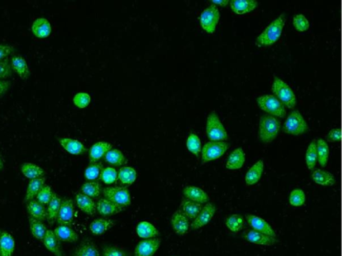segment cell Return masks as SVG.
<instances>
[{
    "instance_id": "1",
    "label": "cell",
    "mask_w": 342,
    "mask_h": 256,
    "mask_svg": "<svg viewBox=\"0 0 342 256\" xmlns=\"http://www.w3.org/2000/svg\"><path fill=\"white\" fill-rule=\"evenodd\" d=\"M286 22L285 14L280 16L267 26L264 31L256 38V44L259 46H268L280 39Z\"/></svg>"
},
{
    "instance_id": "2",
    "label": "cell",
    "mask_w": 342,
    "mask_h": 256,
    "mask_svg": "<svg viewBox=\"0 0 342 256\" xmlns=\"http://www.w3.org/2000/svg\"><path fill=\"white\" fill-rule=\"evenodd\" d=\"M281 129V122L273 115H262L260 120L259 137L265 144L271 143L277 137Z\"/></svg>"
},
{
    "instance_id": "3",
    "label": "cell",
    "mask_w": 342,
    "mask_h": 256,
    "mask_svg": "<svg viewBox=\"0 0 342 256\" xmlns=\"http://www.w3.org/2000/svg\"><path fill=\"white\" fill-rule=\"evenodd\" d=\"M271 89L273 96H275L285 106L290 109L294 108L297 104L296 96L292 89L284 80L277 77L274 78Z\"/></svg>"
},
{
    "instance_id": "4",
    "label": "cell",
    "mask_w": 342,
    "mask_h": 256,
    "mask_svg": "<svg viewBox=\"0 0 342 256\" xmlns=\"http://www.w3.org/2000/svg\"><path fill=\"white\" fill-rule=\"evenodd\" d=\"M261 109L276 118H284L286 115V109L282 102L271 94L259 96L256 100Z\"/></svg>"
},
{
    "instance_id": "5",
    "label": "cell",
    "mask_w": 342,
    "mask_h": 256,
    "mask_svg": "<svg viewBox=\"0 0 342 256\" xmlns=\"http://www.w3.org/2000/svg\"><path fill=\"white\" fill-rule=\"evenodd\" d=\"M206 133L210 141L225 142L228 139L227 130L216 111L208 115Z\"/></svg>"
},
{
    "instance_id": "6",
    "label": "cell",
    "mask_w": 342,
    "mask_h": 256,
    "mask_svg": "<svg viewBox=\"0 0 342 256\" xmlns=\"http://www.w3.org/2000/svg\"><path fill=\"white\" fill-rule=\"evenodd\" d=\"M309 130L308 124L299 111L294 110L289 113L283 126V131L287 134L300 135Z\"/></svg>"
},
{
    "instance_id": "7",
    "label": "cell",
    "mask_w": 342,
    "mask_h": 256,
    "mask_svg": "<svg viewBox=\"0 0 342 256\" xmlns=\"http://www.w3.org/2000/svg\"><path fill=\"white\" fill-rule=\"evenodd\" d=\"M230 148V144L226 142L209 141L201 150V159L203 164L216 160L222 157Z\"/></svg>"
},
{
    "instance_id": "8",
    "label": "cell",
    "mask_w": 342,
    "mask_h": 256,
    "mask_svg": "<svg viewBox=\"0 0 342 256\" xmlns=\"http://www.w3.org/2000/svg\"><path fill=\"white\" fill-rule=\"evenodd\" d=\"M104 198L123 207L131 204L130 192L126 187H113L102 190Z\"/></svg>"
},
{
    "instance_id": "9",
    "label": "cell",
    "mask_w": 342,
    "mask_h": 256,
    "mask_svg": "<svg viewBox=\"0 0 342 256\" xmlns=\"http://www.w3.org/2000/svg\"><path fill=\"white\" fill-rule=\"evenodd\" d=\"M219 19H220V12L218 6L211 4L201 13L200 16L201 27L206 32L212 34L216 31Z\"/></svg>"
},
{
    "instance_id": "10",
    "label": "cell",
    "mask_w": 342,
    "mask_h": 256,
    "mask_svg": "<svg viewBox=\"0 0 342 256\" xmlns=\"http://www.w3.org/2000/svg\"><path fill=\"white\" fill-rule=\"evenodd\" d=\"M216 206L212 203H207L190 225V228L196 230L205 226L211 221L216 213Z\"/></svg>"
},
{
    "instance_id": "11",
    "label": "cell",
    "mask_w": 342,
    "mask_h": 256,
    "mask_svg": "<svg viewBox=\"0 0 342 256\" xmlns=\"http://www.w3.org/2000/svg\"><path fill=\"white\" fill-rule=\"evenodd\" d=\"M74 206L73 201L70 199H63L61 202L57 223L59 225L71 226L74 221Z\"/></svg>"
},
{
    "instance_id": "12",
    "label": "cell",
    "mask_w": 342,
    "mask_h": 256,
    "mask_svg": "<svg viewBox=\"0 0 342 256\" xmlns=\"http://www.w3.org/2000/svg\"><path fill=\"white\" fill-rule=\"evenodd\" d=\"M159 238L144 239L140 241L135 249V256H153L161 246Z\"/></svg>"
},
{
    "instance_id": "13",
    "label": "cell",
    "mask_w": 342,
    "mask_h": 256,
    "mask_svg": "<svg viewBox=\"0 0 342 256\" xmlns=\"http://www.w3.org/2000/svg\"><path fill=\"white\" fill-rule=\"evenodd\" d=\"M245 219H246L247 224L253 230L273 236V237H277L273 227L264 219L253 215V214H247L245 216Z\"/></svg>"
},
{
    "instance_id": "14",
    "label": "cell",
    "mask_w": 342,
    "mask_h": 256,
    "mask_svg": "<svg viewBox=\"0 0 342 256\" xmlns=\"http://www.w3.org/2000/svg\"><path fill=\"white\" fill-rule=\"evenodd\" d=\"M243 237L252 244L261 245V246H273L278 242L276 237L259 232L252 229L245 231L243 234Z\"/></svg>"
},
{
    "instance_id": "15",
    "label": "cell",
    "mask_w": 342,
    "mask_h": 256,
    "mask_svg": "<svg viewBox=\"0 0 342 256\" xmlns=\"http://www.w3.org/2000/svg\"><path fill=\"white\" fill-rule=\"evenodd\" d=\"M170 222L173 230L178 235H185L189 229V220L181 210H177L173 214Z\"/></svg>"
},
{
    "instance_id": "16",
    "label": "cell",
    "mask_w": 342,
    "mask_h": 256,
    "mask_svg": "<svg viewBox=\"0 0 342 256\" xmlns=\"http://www.w3.org/2000/svg\"><path fill=\"white\" fill-rule=\"evenodd\" d=\"M58 142L61 146L70 154L79 155L87 152V148L84 144L77 139L62 137L58 139Z\"/></svg>"
},
{
    "instance_id": "17",
    "label": "cell",
    "mask_w": 342,
    "mask_h": 256,
    "mask_svg": "<svg viewBox=\"0 0 342 256\" xmlns=\"http://www.w3.org/2000/svg\"><path fill=\"white\" fill-rule=\"evenodd\" d=\"M96 210L100 215L111 216L123 211L124 207L111 202L106 198H101L96 203Z\"/></svg>"
},
{
    "instance_id": "18",
    "label": "cell",
    "mask_w": 342,
    "mask_h": 256,
    "mask_svg": "<svg viewBox=\"0 0 342 256\" xmlns=\"http://www.w3.org/2000/svg\"><path fill=\"white\" fill-rule=\"evenodd\" d=\"M183 194L187 200L201 204L207 203L209 200V196L203 190L194 185L186 187L183 190Z\"/></svg>"
},
{
    "instance_id": "19",
    "label": "cell",
    "mask_w": 342,
    "mask_h": 256,
    "mask_svg": "<svg viewBox=\"0 0 342 256\" xmlns=\"http://www.w3.org/2000/svg\"><path fill=\"white\" fill-rule=\"evenodd\" d=\"M112 148L113 146L109 142H99L93 144L89 150L90 163L98 162Z\"/></svg>"
},
{
    "instance_id": "20",
    "label": "cell",
    "mask_w": 342,
    "mask_h": 256,
    "mask_svg": "<svg viewBox=\"0 0 342 256\" xmlns=\"http://www.w3.org/2000/svg\"><path fill=\"white\" fill-rule=\"evenodd\" d=\"M311 179L315 183L322 187H332L336 182L335 177L328 171L318 169L313 170L311 174Z\"/></svg>"
},
{
    "instance_id": "21",
    "label": "cell",
    "mask_w": 342,
    "mask_h": 256,
    "mask_svg": "<svg viewBox=\"0 0 342 256\" xmlns=\"http://www.w3.org/2000/svg\"><path fill=\"white\" fill-rule=\"evenodd\" d=\"M32 32L36 38L41 39L47 38L52 32L51 24L47 18L39 17L32 24Z\"/></svg>"
},
{
    "instance_id": "22",
    "label": "cell",
    "mask_w": 342,
    "mask_h": 256,
    "mask_svg": "<svg viewBox=\"0 0 342 256\" xmlns=\"http://www.w3.org/2000/svg\"><path fill=\"white\" fill-rule=\"evenodd\" d=\"M245 154L241 148L234 150L228 157L226 168L229 170H240L245 162Z\"/></svg>"
},
{
    "instance_id": "23",
    "label": "cell",
    "mask_w": 342,
    "mask_h": 256,
    "mask_svg": "<svg viewBox=\"0 0 342 256\" xmlns=\"http://www.w3.org/2000/svg\"><path fill=\"white\" fill-rule=\"evenodd\" d=\"M264 170V162L259 160L249 168L245 174V181L247 185H253L262 178Z\"/></svg>"
},
{
    "instance_id": "24",
    "label": "cell",
    "mask_w": 342,
    "mask_h": 256,
    "mask_svg": "<svg viewBox=\"0 0 342 256\" xmlns=\"http://www.w3.org/2000/svg\"><path fill=\"white\" fill-rule=\"evenodd\" d=\"M11 67L12 70H14L23 80L29 78L30 75L29 67L24 57L19 55L13 56L11 59Z\"/></svg>"
},
{
    "instance_id": "25",
    "label": "cell",
    "mask_w": 342,
    "mask_h": 256,
    "mask_svg": "<svg viewBox=\"0 0 342 256\" xmlns=\"http://www.w3.org/2000/svg\"><path fill=\"white\" fill-rule=\"evenodd\" d=\"M231 10L237 14L251 12L258 7V2L254 0H232L229 2Z\"/></svg>"
},
{
    "instance_id": "26",
    "label": "cell",
    "mask_w": 342,
    "mask_h": 256,
    "mask_svg": "<svg viewBox=\"0 0 342 256\" xmlns=\"http://www.w3.org/2000/svg\"><path fill=\"white\" fill-rule=\"evenodd\" d=\"M76 202L78 208L87 215L93 216L95 214L96 205L93 198L79 193L76 196Z\"/></svg>"
},
{
    "instance_id": "27",
    "label": "cell",
    "mask_w": 342,
    "mask_h": 256,
    "mask_svg": "<svg viewBox=\"0 0 342 256\" xmlns=\"http://www.w3.org/2000/svg\"><path fill=\"white\" fill-rule=\"evenodd\" d=\"M56 238L61 242L74 243L78 240V234L68 225H59L54 230Z\"/></svg>"
},
{
    "instance_id": "28",
    "label": "cell",
    "mask_w": 342,
    "mask_h": 256,
    "mask_svg": "<svg viewBox=\"0 0 342 256\" xmlns=\"http://www.w3.org/2000/svg\"><path fill=\"white\" fill-rule=\"evenodd\" d=\"M44 244L50 252L56 256H63L62 249L60 248V241L55 236L54 231L48 229L43 239Z\"/></svg>"
},
{
    "instance_id": "29",
    "label": "cell",
    "mask_w": 342,
    "mask_h": 256,
    "mask_svg": "<svg viewBox=\"0 0 342 256\" xmlns=\"http://www.w3.org/2000/svg\"><path fill=\"white\" fill-rule=\"evenodd\" d=\"M15 249V240L10 234L2 231L0 234V253L2 256H12Z\"/></svg>"
},
{
    "instance_id": "30",
    "label": "cell",
    "mask_w": 342,
    "mask_h": 256,
    "mask_svg": "<svg viewBox=\"0 0 342 256\" xmlns=\"http://www.w3.org/2000/svg\"><path fill=\"white\" fill-rule=\"evenodd\" d=\"M136 231L139 237L144 240L157 238L160 234L159 230L154 225L145 222V221L140 222L137 225Z\"/></svg>"
},
{
    "instance_id": "31",
    "label": "cell",
    "mask_w": 342,
    "mask_h": 256,
    "mask_svg": "<svg viewBox=\"0 0 342 256\" xmlns=\"http://www.w3.org/2000/svg\"><path fill=\"white\" fill-rule=\"evenodd\" d=\"M201 203L193 202L187 199H184L181 204V210L188 220H194L203 208Z\"/></svg>"
},
{
    "instance_id": "32",
    "label": "cell",
    "mask_w": 342,
    "mask_h": 256,
    "mask_svg": "<svg viewBox=\"0 0 342 256\" xmlns=\"http://www.w3.org/2000/svg\"><path fill=\"white\" fill-rule=\"evenodd\" d=\"M27 210L30 217L36 219V220L43 222L47 218V211L45 205L34 199L28 202Z\"/></svg>"
},
{
    "instance_id": "33",
    "label": "cell",
    "mask_w": 342,
    "mask_h": 256,
    "mask_svg": "<svg viewBox=\"0 0 342 256\" xmlns=\"http://www.w3.org/2000/svg\"><path fill=\"white\" fill-rule=\"evenodd\" d=\"M115 225L113 220L108 219H96L90 224V230L95 236H100L106 232Z\"/></svg>"
},
{
    "instance_id": "34",
    "label": "cell",
    "mask_w": 342,
    "mask_h": 256,
    "mask_svg": "<svg viewBox=\"0 0 342 256\" xmlns=\"http://www.w3.org/2000/svg\"><path fill=\"white\" fill-rule=\"evenodd\" d=\"M137 174L135 168L124 166L118 172V179L125 187L131 185L137 179Z\"/></svg>"
},
{
    "instance_id": "35",
    "label": "cell",
    "mask_w": 342,
    "mask_h": 256,
    "mask_svg": "<svg viewBox=\"0 0 342 256\" xmlns=\"http://www.w3.org/2000/svg\"><path fill=\"white\" fill-rule=\"evenodd\" d=\"M46 178L44 177L41 178L31 179L28 183L27 190L25 196L26 202H30V200H34L35 197L40 191L41 188L45 185Z\"/></svg>"
},
{
    "instance_id": "36",
    "label": "cell",
    "mask_w": 342,
    "mask_h": 256,
    "mask_svg": "<svg viewBox=\"0 0 342 256\" xmlns=\"http://www.w3.org/2000/svg\"><path fill=\"white\" fill-rule=\"evenodd\" d=\"M104 158L106 162L116 167L123 166L126 163V159L123 153L118 149H111L105 155Z\"/></svg>"
},
{
    "instance_id": "37",
    "label": "cell",
    "mask_w": 342,
    "mask_h": 256,
    "mask_svg": "<svg viewBox=\"0 0 342 256\" xmlns=\"http://www.w3.org/2000/svg\"><path fill=\"white\" fill-rule=\"evenodd\" d=\"M21 172L26 178L31 179L41 178L45 171L36 164L24 163L21 166Z\"/></svg>"
},
{
    "instance_id": "38",
    "label": "cell",
    "mask_w": 342,
    "mask_h": 256,
    "mask_svg": "<svg viewBox=\"0 0 342 256\" xmlns=\"http://www.w3.org/2000/svg\"><path fill=\"white\" fill-rule=\"evenodd\" d=\"M317 161L322 168H325L328 164L330 148L326 140L318 139L316 141Z\"/></svg>"
},
{
    "instance_id": "39",
    "label": "cell",
    "mask_w": 342,
    "mask_h": 256,
    "mask_svg": "<svg viewBox=\"0 0 342 256\" xmlns=\"http://www.w3.org/2000/svg\"><path fill=\"white\" fill-rule=\"evenodd\" d=\"M61 202L62 200L56 194H53L52 200L48 204L47 220L50 224L53 223L57 220L59 210H60Z\"/></svg>"
},
{
    "instance_id": "40",
    "label": "cell",
    "mask_w": 342,
    "mask_h": 256,
    "mask_svg": "<svg viewBox=\"0 0 342 256\" xmlns=\"http://www.w3.org/2000/svg\"><path fill=\"white\" fill-rule=\"evenodd\" d=\"M74 256H100L96 245L90 240H86L78 247Z\"/></svg>"
},
{
    "instance_id": "41",
    "label": "cell",
    "mask_w": 342,
    "mask_h": 256,
    "mask_svg": "<svg viewBox=\"0 0 342 256\" xmlns=\"http://www.w3.org/2000/svg\"><path fill=\"white\" fill-rule=\"evenodd\" d=\"M29 223L32 236L36 239L43 240L48 229L42 221L36 220L30 216Z\"/></svg>"
},
{
    "instance_id": "42",
    "label": "cell",
    "mask_w": 342,
    "mask_h": 256,
    "mask_svg": "<svg viewBox=\"0 0 342 256\" xmlns=\"http://www.w3.org/2000/svg\"><path fill=\"white\" fill-rule=\"evenodd\" d=\"M245 220L240 214H233L225 220V225L232 232H239L244 227Z\"/></svg>"
},
{
    "instance_id": "43",
    "label": "cell",
    "mask_w": 342,
    "mask_h": 256,
    "mask_svg": "<svg viewBox=\"0 0 342 256\" xmlns=\"http://www.w3.org/2000/svg\"><path fill=\"white\" fill-rule=\"evenodd\" d=\"M81 192H82V194L90 197V198H98L102 192L101 185L98 181H88L81 187Z\"/></svg>"
},
{
    "instance_id": "44",
    "label": "cell",
    "mask_w": 342,
    "mask_h": 256,
    "mask_svg": "<svg viewBox=\"0 0 342 256\" xmlns=\"http://www.w3.org/2000/svg\"><path fill=\"white\" fill-rule=\"evenodd\" d=\"M317 162L316 141L313 140L309 144L306 153V163L308 169L312 171L315 169Z\"/></svg>"
},
{
    "instance_id": "45",
    "label": "cell",
    "mask_w": 342,
    "mask_h": 256,
    "mask_svg": "<svg viewBox=\"0 0 342 256\" xmlns=\"http://www.w3.org/2000/svg\"><path fill=\"white\" fill-rule=\"evenodd\" d=\"M103 165L102 163L95 162L90 163L84 172L85 178L89 181H95L96 179H100V175L102 172Z\"/></svg>"
},
{
    "instance_id": "46",
    "label": "cell",
    "mask_w": 342,
    "mask_h": 256,
    "mask_svg": "<svg viewBox=\"0 0 342 256\" xmlns=\"http://www.w3.org/2000/svg\"><path fill=\"white\" fill-rule=\"evenodd\" d=\"M187 147L190 153H192L195 156H199L202 150V146H201V139L198 135L195 133H190L188 135L187 140Z\"/></svg>"
},
{
    "instance_id": "47",
    "label": "cell",
    "mask_w": 342,
    "mask_h": 256,
    "mask_svg": "<svg viewBox=\"0 0 342 256\" xmlns=\"http://www.w3.org/2000/svg\"><path fill=\"white\" fill-rule=\"evenodd\" d=\"M289 203L293 207L302 206L306 202V194L301 189H294L291 191L289 197Z\"/></svg>"
},
{
    "instance_id": "48",
    "label": "cell",
    "mask_w": 342,
    "mask_h": 256,
    "mask_svg": "<svg viewBox=\"0 0 342 256\" xmlns=\"http://www.w3.org/2000/svg\"><path fill=\"white\" fill-rule=\"evenodd\" d=\"M100 179L107 185L112 184L118 180V172L114 168H104L100 175Z\"/></svg>"
},
{
    "instance_id": "49",
    "label": "cell",
    "mask_w": 342,
    "mask_h": 256,
    "mask_svg": "<svg viewBox=\"0 0 342 256\" xmlns=\"http://www.w3.org/2000/svg\"><path fill=\"white\" fill-rule=\"evenodd\" d=\"M53 194L54 192H52V188L49 185H45L37 194L36 200L44 205H48L52 200Z\"/></svg>"
},
{
    "instance_id": "50",
    "label": "cell",
    "mask_w": 342,
    "mask_h": 256,
    "mask_svg": "<svg viewBox=\"0 0 342 256\" xmlns=\"http://www.w3.org/2000/svg\"><path fill=\"white\" fill-rule=\"evenodd\" d=\"M293 24L297 31L305 32L310 28V22L308 18L304 14L295 15L293 18Z\"/></svg>"
},
{
    "instance_id": "51",
    "label": "cell",
    "mask_w": 342,
    "mask_h": 256,
    "mask_svg": "<svg viewBox=\"0 0 342 256\" xmlns=\"http://www.w3.org/2000/svg\"><path fill=\"white\" fill-rule=\"evenodd\" d=\"M91 101V98L89 94L79 92L74 96L73 102L79 108H84L89 106Z\"/></svg>"
},
{
    "instance_id": "52",
    "label": "cell",
    "mask_w": 342,
    "mask_h": 256,
    "mask_svg": "<svg viewBox=\"0 0 342 256\" xmlns=\"http://www.w3.org/2000/svg\"><path fill=\"white\" fill-rule=\"evenodd\" d=\"M102 256H129L126 251L115 246H105Z\"/></svg>"
},
{
    "instance_id": "53",
    "label": "cell",
    "mask_w": 342,
    "mask_h": 256,
    "mask_svg": "<svg viewBox=\"0 0 342 256\" xmlns=\"http://www.w3.org/2000/svg\"><path fill=\"white\" fill-rule=\"evenodd\" d=\"M12 74L11 63L8 59L0 61V80L10 77Z\"/></svg>"
},
{
    "instance_id": "54",
    "label": "cell",
    "mask_w": 342,
    "mask_h": 256,
    "mask_svg": "<svg viewBox=\"0 0 342 256\" xmlns=\"http://www.w3.org/2000/svg\"><path fill=\"white\" fill-rule=\"evenodd\" d=\"M341 139V130L340 128H334L328 132L326 140L329 142H339Z\"/></svg>"
},
{
    "instance_id": "55",
    "label": "cell",
    "mask_w": 342,
    "mask_h": 256,
    "mask_svg": "<svg viewBox=\"0 0 342 256\" xmlns=\"http://www.w3.org/2000/svg\"><path fill=\"white\" fill-rule=\"evenodd\" d=\"M14 48L8 44H0V61L5 60L8 56L14 53Z\"/></svg>"
},
{
    "instance_id": "56",
    "label": "cell",
    "mask_w": 342,
    "mask_h": 256,
    "mask_svg": "<svg viewBox=\"0 0 342 256\" xmlns=\"http://www.w3.org/2000/svg\"><path fill=\"white\" fill-rule=\"evenodd\" d=\"M10 85V81L0 80V98L7 92Z\"/></svg>"
},
{
    "instance_id": "57",
    "label": "cell",
    "mask_w": 342,
    "mask_h": 256,
    "mask_svg": "<svg viewBox=\"0 0 342 256\" xmlns=\"http://www.w3.org/2000/svg\"><path fill=\"white\" fill-rule=\"evenodd\" d=\"M229 0H214V1H211V3L214 4V5L220 6H222V7L227 6L229 4Z\"/></svg>"
},
{
    "instance_id": "58",
    "label": "cell",
    "mask_w": 342,
    "mask_h": 256,
    "mask_svg": "<svg viewBox=\"0 0 342 256\" xmlns=\"http://www.w3.org/2000/svg\"><path fill=\"white\" fill-rule=\"evenodd\" d=\"M4 168V163L3 161H2V159L1 156H0V170H2V168Z\"/></svg>"
},
{
    "instance_id": "59",
    "label": "cell",
    "mask_w": 342,
    "mask_h": 256,
    "mask_svg": "<svg viewBox=\"0 0 342 256\" xmlns=\"http://www.w3.org/2000/svg\"><path fill=\"white\" fill-rule=\"evenodd\" d=\"M1 233H2V231H0V234H1Z\"/></svg>"
},
{
    "instance_id": "60",
    "label": "cell",
    "mask_w": 342,
    "mask_h": 256,
    "mask_svg": "<svg viewBox=\"0 0 342 256\" xmlns=\"http://www.w3.org/2000/svg\"><path fill=\"white\" fill-rule=\"evenodd\" d=\"M0 256H2V255H1V253H0Z\"/></svg>"
},
{
    "instance_id": "61",
    "label": "cell",
    "mask_w": 342,
    "mask_h": 256,
    "mask_svg": "<svg viewBox=\"0 0 342 256\" xmlns=\"http://www.w3.org/2000/svg\"><path fill=\"white\" fill-rule=\"evenodd\" d=\"M172 256H174V255H172ZM175 256H176V255H175Z\"/></svg>"
}]
</instances>
